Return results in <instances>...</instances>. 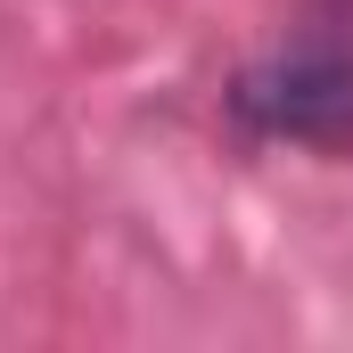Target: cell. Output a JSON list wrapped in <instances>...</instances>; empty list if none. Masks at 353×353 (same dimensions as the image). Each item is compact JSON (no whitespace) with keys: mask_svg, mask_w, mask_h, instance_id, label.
Returning <instances> with one entry per match:
<instances>
[{"mask_svg":"<svg viewBox=\"0 0 353 353\" xmlns=\"http://www.w3.org/2000/svg\"><path fill=\"white\" fill-rule=\"evenodd\" d=\"M222 107L263 148L353 157V0H296V25L230 74Z\"/></svg>","mask_w":353,"mask_h":353,"instance_id":"6da1fadb","label":"cell"}]
</instances>
